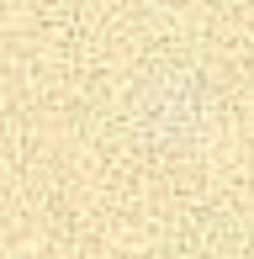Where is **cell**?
I'll list each match as a JSON object with an SVG mask.
<instances>
[{"label":"cell","mask_w":254,"mask_h":259,"mask_svg":"<svg viewBox=\"0 0 254 259\" xmlns=\"http://www.w3.org/2000/svg\"><path fill=\"white\" fill-rule=\"evenodd\" d=\"M127 127L159 159H196L223 133V96L201 69L159 58L127 90Z\"/></svg>","instance_id":"obj_1"}]
</instances>
